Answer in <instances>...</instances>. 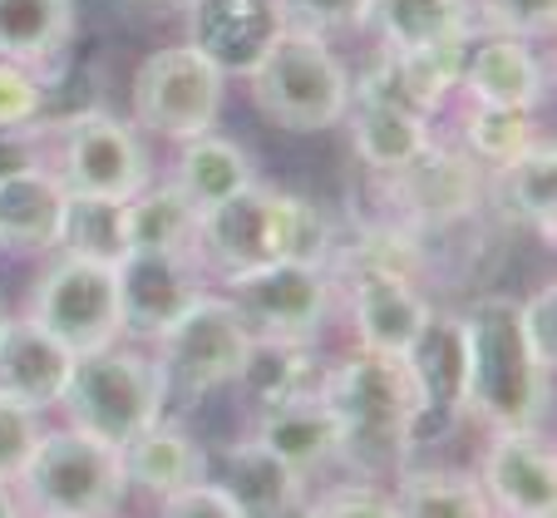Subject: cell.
Instances as JSON below:
<instances>
[{
  "mask_svg": "<svg viewBox=\"0 0 557 518\" xmlns=\"http://www.w3.org/2000/svg\"><path fill=\"white\" fill-rule=\"evenodd\" d=\"M321 400L331 405L341 430V459L366 474L400 469L414 444V391L400 356L366 350L326 366Z\"/></svg>",
  "mask_w": 557,
  "mask_h": 518,
  "instance_id": "1",
  "label": "cell"
},
{
  "mask_svg": "<svg viewBox=\"0 0 557 518\" xmlns=\"http://www.w3.org/2000/svg\"><path fill=\"white\" fill-rule=\"evenodd\" d=\"M463 350H469V410L494 430H523L543 424L547 415V381L518 331V301L504 292L479 296L459 317Z\"/></svg>",
  "mask_w": 557,
  "mask_h": 518,
  "instance_id": "2",
  "label": "cell"
},
{
  "mask_svg": "<svg viewBox=\"0 0 557 518\" xmlns=\"http://www.w3.org/2000/svg\"><path fill=\"white\" fill-rule=\"evenodd\" d=\"M21 489V514H45V518H104L124 504V455L114 444L95 440L85 430H45L21 474L11 479Z\"/></svg>",
  "mask_w": 557,
  "mask_h": 518,
  "instance_id": "3",
  "label": "cell"
},
{
  "mask_svg": "<svg viewBox=\"0 0 557 518\" xmlns=\"http://www.w3.org/2000/svg\"><path fill=\"white\" fill-rule=\"evenodd\" d=\"M169 400V375L153 356L119 346H99L74 356L70 381L60 391V405L74 430L95 434V440L124 449L134 434H144L153 420H163Z\"/></svg>",
  "mask_w": 557,
  "mask_h": 518,
  "instance_id": "4",
  "label": "cell"
},
{
  "mask_svg": "<svg viewBox=\"0 0 557 518\" xmlns=\"http://www.w3.org/2000/svg\"><path fill=\"white\" fill-rule=\"evenodd\" d=\"M252 104L286 134H321L341 124L350 109V74L326 40L301 30H282L247 74Z\"/></svg>",
  "mask_w": 557,
  "mask_h": 518,
  "instance_id": "5",
  "label": "cell"
},
{
  "mask_svg": "<svg viewBox=\"0 0 557 518\" xmlns=\"http://www.w3.org/2000/svg\"><path fill=\"white\" fill-rule=\"evenodd\" d=\"M45 169L64 183V193L128 198L148 183V153L128 124H119L104 109H89V114L50 124Z\"/></svg>",
  "mask_w": 557,
  "mask_h": 518,
  "instance_id": "6",
  "label": "cell"
},
{
  "mask_svg": "<svg viewBox=\"0 0 557 518\" xmlns=\"http://www.w3.org/2000/svg\"><path fill=\"white\" fill-rule=\"evenodd\" d=\"M257 331L232 307V296H193V307L158 336V366L178 391L202 395L232 385L252 356Z\"/></svg>",
  "mask_w": 557,
  "mask_h": 518,
  "instance_id": "7",
  "label": "cell"
},
{
  "mask_svg": "<svg viewBox=\"0 0 557 518\" xmlns=\"http://www.w3.org/2000/svg\"><path fill=\"white\" fill-rule=\"evenodd\" d=\"M222 114V70L193 45H169L148 54L134 74V124L158 138L208 134Z\"/></svg>",
  "mask_w": 557,
  "mask_h": 518,
  "instance_id": "8",
  "label": "cell"
},
{
  "mask_svg": "<svg viewBox=\"0 0 557 518\" xmlns=\"http://www.w3.org/2000/svg\"><path fill=\"white\" fill-rule=\"evenodd\" d=\"M232 307L247 317L257 336L276 341H315L336 301V282H331V262H276L257 267V272L232 276Z\"/></svg>",
  "mask_w": 557,
  "mask_h": 518,
  "instance_id": "9",
  "label": "cell"
},
{
  "mask_svg": "<svg viewBox=\"0 0 557 518\" xmlns=\"http://www.w3.org/2000/svg\"><path fill=\"white\" fill-rule=\"evenodd\" d=\"M30 317L40 321L54 341H64L74 356L114 346V341L124 336L114 267L85 262V257H60V262L35 282Z\"/></svg>",
  "mask_w": 557,
  "mask_h": 518,
  "instance_id": "10",
  "label": "cell"
},
{
  "mask_svg": "<svg viewBox=\"0 0 557 518\" xmlns=\"http://www.w3.org/2000/svg\"><path fill=\"white\" fill-rule=\"evenodd\" d=\"M400 366L414 391V444L454 430L459 415L469 410V350H463L459 317L430 311V321L410 341Z\"/></svg>",
  "mask_w": 557,
  "mask_h": 518,
  "instance_id": "11",
  "label": "cell"
},
{
  "mask_svg": "<svg viewBox=\"0 0 557 518\" xmlns=\"http://www.w3.org/2000/svg\"><path fill=\"white\" fill-rule=\"evenodd\" d=\"M193 262L218 272L222 282L276 262V188L247 183L243 193L222 198L218 208L198 212Z\"/></svg>",
  "mask_w": 557,
  "mask_h": 518,
  "instance_id": "12",
  "label": "cell"
},
{
  "mask_svg": "<svg viewBox=\"0 0 557 518\" xmlns=\"http://www.w3.org/2000/svg\"><path fill=\"white\" fill-rule=\"evenodd\" d=\"M473 479H479L494 514H513V518L557 514V455H553V440L537 424L498 430Z\"/></svg>",
  "mask_w": 557,
  "mask_h": 518,
  "instance_id": "13",
  "label": "cell"
},
{
  "mask_svg": "<svg viewBox=\"0 0 557 518\" xmlns=\"http://www.w3.org/2000/svg\"><path fill=\"white\" fill-rule=\"evenodd\" d=\"M119 282V321H124L128 336L158 341L183 311L193 307L198 286V267L188 252H144V247H128L124 262L114 267Z\"/></svg>",
  "mask_w": 557,
  "mask_h": 518,
  "instance_id": "14",
  "label": "cell"
},
{
  "mask_svg": "<svg viewBox=\"0 0 557 518\" xmlns=\"http://www.w3.org/2000/svg\"><path fill=\"white\" fill-rule=\"evenodd\" d=\"M188 45L227 74H252L267 45L286 30L276 0H188Z\"/></svg>",
  "mask_w": 557,
  "mask_h": 518,
  "instance_id": "15",
  "label": "cell"
},
{
  "mask_svg": "<svg viewBox=\"0 0 557 518\" xmlns=\"http://www.w3.org/2000/svg\"><path fill=\"white\" fill-rule=\"evenodd\" d=\"M350 321L366 350L405 356L420 326L430 321V301L414 292V276L385 272V267H356L350 272Z\"/></svg>",
  "mask_w": 557,
  "mask_h": 518,
  "instance_id": "16",
  "label": "cell"
},
{
  "mask_svg": "<svg viewBox=\"0 0 557 518\" xmlns=\"http://www.w3.org/2000/svg\"><path fill=\"white\" fill-rule=\"evenodd\" d=\"M459 50H385L375 60V70L350 85V99H370V104L410 109V114L434 119L440 104L459 89Z\"/></svg>",
  "mask_w": 557,
  "mask_h": 518,
  "instance_id": "17",
  "label": "cell"
},
{
  "mask_svg": "<svg viewBox=\"0 0 557 518\" xmlns=\"http://www.w3.org/2000/svg\"><path fill=\"white\" fill-rule=\"evenodd\" d=\"M459 85L479 104L537 109L547 99V70L533 54V45L518 35L488 30L479 45H469L459 60Z\"/></svg>",
  "mask_w": 557,
  "mask_h": 518,
  "instance_id": "18",
  "label": "cell"
},
{
  "mask_svg": "<svg viewBox=\"0 0 557 518\" xmlns=\"http://www.w3.org/2000/svg\"><path fill=\"white\" fill-rule=\"evenodd\" d=\"M252 440L267 444L276 459L296 469L301 479L321 474V469L341 465V430H336V415L331 405L315 395H296V400H272V405H257V424H252Z\"/></svg>",
  "mask_w": 557,
  "mask_h": 518,
  "instance_id": "19",
  "label": "cell"
},
{
  "mask_svg": "<svg viewBox=\"0 0 557 518\" xmlns=\"http://www.w3.org/2000/svg\"><path fill=\"white\" fill-rule=\"evenodd\" d=\"M74 350L54 341L35 317L0 321V395H11L21 405H60V391L70 381Z\"/></svg>",
  "mask_w": 557,
  "mask_h": 518,
  "instance_id": "20",
  "label": "cell"
},
{
  "mask_svg": "<svg viewBox=\"0 0 557 518\" xmlns=\"http://www.w3.org/2000/svg\"><path fill=\"white\" fill-rule=\"evenodd\" d=\"M74 45V0H0V60L35 70L45 85L64 74Z\"/></svg>",
  "mask_w": 557,
  "mask_h": 518,
  "instance_id": "21",
  "label": "cell"
},
{
  "mask_svg": "<svg viewBox=\"0 0 557 518\" xmlns=\"http://www.w3.org/2000/svg\"><path fill=\"white\" fill-rule=\"evenodd\" d=\"M366 25L385 50H459L473 35L469 0H370Z\"/></svg>",
  "mask_w": 557,
  "mask_h": 518,
  "instance_id": "22",
  "label": "cell"
},
{
  "mask_svg": "<svg viewBox=\"0 0 557 518\" xmlns=\"http://www.w3.org/2000/svg\"><path fill=\"white\" fill-rule=\"evenodd\" d=\"M119 455H124L128 484H138L153 498H169V494H178V489L208 479V455H202V444L193 440L183 424H169V420H153L144 434H134Z\"/></svg>",
  "mask_w": 557,
  "mask_h": 518,
  "instance_id": "23",
  "label": "cell"
},
{
  "mask_svg": "<svg viewBox=\"0 0 557 518\" xmlns=\"http://www.w3.org/2000/svg\"><path fill=\"white\" fill-rule=\"evenodd\" d=\"M232 494L237 514L262 518V514H296L306 504V479L296 474L286 459H276L267 444L243 440L227 449V469L218 479Z\"/></svg>",
  "mask_w": 557,
  "mask_h": 518,
  "instance_id": "24",
  "label": "cell"
},
{
  "mask_svg": "<svg viewBox=\"0 0 557 518\" xmlns=\"http://www.w3.org/2000/svg\"><path fill=\"white\" fill-rule=\"evenodd\" d=\"M350 119V138H356V153L385 178H400L410 163H420L430 153L434 134L430 119L410 114V109H389V104H370V99H350L346 109Z\"/></svg>",
  "mask_w": 557,
  "mask_h": 518,
  "instance_id": "25",
  "label": "cell"
},
{
  "mask_svg": "<svg viewBox=\"0 0 557 518\" xmlns=\"http://www.w3.org/2000/svg\"><path fill=\"white\" fill-rule=\"evenodd\" d=\"M395 188L414 208V218L440 227V222H454L479 208V163L469 153H444V148L430 144V153L420 163H410L395 178Z\"/></svg>",
  "mask_w": 557,
  "mask_h": 518,
  "instance_id": "26",
  "label": "cell"
},
{
  "mask_svg": "<svg viewBox=\"0 0 557 518\" xmlns=\"http://www.w3.org/2000/svg\"><path fill=\"white\" fill-rule=\"evenodd\" d=\"M173 183L178 193L193 202L198 212L218 208L222 198L243 193L247 183H257V163L237 138H222V134H193L183 138V153L173 163Z\"/></svg>",
  "mask_w": 557,
  "mask_h": 518,
  "instance_id": "27",
  "label": "cell"
},
{
  "mask_svg": "<svg viewBox=\"0 0 557 518\" xmlns=\"http://www.w3.org/2000/svg\"><path fill=\"white\" fill-rule=\"evenodd\" d=\"M60 208H64V183L45 163L0 178V247H15V252L54 247Z\"/></svg>",
  "mask_w": 557,
  "mask_h": 518,
  "instance_id": "28",
  "label": "cell"
},
{
  "mask_svg": "<svg viewBox=\"0 0 557 518\" xmlns=\"http://www.w3.org/2000/svg\"><path fill=\"white\" fill-rule=\"evenodd\" d=\"M54 247L64 257H85V262L119 267L128 252V212L124 198H99V193H64L60 233Z\"/></svg>",
  "mask_w": 557,
  "mask_h": 518,
  "instance_id": "29",
  "label": "cell"
},
{
  "mask_svg": "<svg viewBox=\"0 0 557 518\" xmlns=\"http://www.w3.org/2000/svg\"><path fill=\"white\" fill-rule=\"evenodd\" d=\"M321 375H326V360L311 350V341L257 336L237 381L252 391L257 405H272V400H296V395H315Z\"/></svg>",
  "mask_w": 557,
  "mask_h": 518,
  "instance_id": "30",
  "label": "cell"
},
{
  "mask_svg": "<svg viewBox=\"0 0 557 518\" xmlns=\"http://www.w3.org/2000/svg\"><path fill=\"white\" fill-rule=\"evenodd\" d=\"M498 198L518 222H528L543 243H553V218H557V153L547 138H533L518 148L508 163H498Z\"/></svg>",
  "mask_w": 557,
  "mask_h": 518,
  "instance_id": "31",
  "label": "cell"
},
{
  "mask_svg": "<svg viewBox=\"0 0 557 518\" xmlns=\"http://www.w3.org/2000/svg\"><path fill=\"white\" fill-rule=\"evenodd\" d=\"M128 212V247L144 252H188L193 233H198V208L178 193V183H144L138 193L124 198Z\"/></svg>",
  "mask_w": 557,
  "mask_h": 518,
  "instance_id": "32",
  "label": "cell"
},
{
  "mask_svg": "<svg viewBox=\"0 0 557 518\" xmlns=\"http://www.w3.org/2000/svg\"><path fill=\"white\" fill-rule=\"evenodd\" d=\"M395 489H400V494H395L400 518H484V514H494L484 489H479V479L459 474V469H410Z\"/></svg>",
  "mask_w": 557,
  "mask_h": 518,
  "instance_id": "33",
  "label": "cell"
},
{
  "mask_svg": "<svg viewBox=\"0 0 557 518\" xmlns=\"http://www.w3.org/2000/svg\"><path fill=\"white\" fill-rule=\"evenodd\" d=\"M463 144H469L473 163H508L518 148L533 144V109H508V104H479L469 99V114H463Z\"/></svg>",
  "mask_w": 557,
  "mask_h": 518,
  "instance_id": "34",
  "label": "cell"
},
{
  "mask_svg": "<svg viewBox=\"0 0 557 518\" xmlns=\"http://www.w3.org/2000/svg\"><path fill=\"white\" fill-rule=\"evenodd\" d=\"M276 257L286 262H331V222L311 198L276 188Z\"/></svg>",
  "mask_w": 557,
  "mask_h": 518,
  "instance_id": "35",
  "label": "cell"
},
{
  "mask_svg": "<svg viewBox=\"0 0 557 518\" xmlns=\"http://www.w3.org/2000/svg\"><path fill=\"white\" fill-rule=\"evenodd\" d=\"M286 30L315 35V40H336V35L366 30L370 0H276Z\"/></svg>",
  "mask_w": 557,
  "mask_h": 518,
  "instance_id": "36",
  "label": "cell"
},
{
  "mask_svg": "<svg viewBox=\"0 0 557 518\" xmlns=\"http://www.w3.org/2000/svg\"><path fill=\"white\" fill-rule=\"evenodd\" d=\"M45 424L35 405H21L11 395H0V479H15L21 465L30 459V449L40 444Z\"/></svg>",
  "mask_w": 557,
  "mask_h": 518,
  "instance_id": "37",
  "label": "cell"
},
{
  "mask_svg": "<svg viewBox=\"0 0 557 518\" xmlns=\"http://www.w3.org/2000/svg\"><path fill=\"white\" fill-rule=\"evenodd\" d=\"M488 30L518 35V40H547L557 30V0H479Z\"/></svg>",
  "mask_w": 557,
  "mask_h": 518,
  "instance_id": "38",
  "label": "cell"
},
{
  "mask_svg": "<svg viewBox=\"0 0 557 518\" xmlns=\"http://www.w3.org/2000/svg\"><path fill=\"white\" fill-rule=\"evenodd\" d=\"M518 331L543 370L557 366V286L543 282L528 301H518Z\"/></svg>",
  "mask_w": 557,
  "mask_h": 518,
  "instance_id": "39",
  "label": "cell"
},
{
  "mask_svg": "<svg viewBox=\"0 0 557 518\" xmlns=\"http://www.w3.org/2000/svg\"><path fill=\"white\" fill-rule=\"evenodd\" d=\"M45 79L15 60H0V124H30L45 109Z\"/></svg>",
  "mask_w": 557,
  "mask_h": 518,
  "instance_id": "40",
  "label": "cell"
},
{
  "mask_svg": "<svg viewBox=\"0 0 557 518\" xmlns=\"http://www.w3.org/2000/svg\"><path fill=\"white\" fill-rule=\"evenodd\" d=\"M306 514H366V518H400L395 494H385L380 484H341L326 498H306Z\"/></svg>",
  "mask_w": 557,
  "mask_h": 518,
  "instance_id": "41",
  "label": "cell"
},
{
  "mask_svg": "<svg viewBox=\"0 0 557 518\" xmlns=\"http://www.w3.org/2000/svg\"><path fill=\"white\" fill-rule=\"evenodd\" d=\"M45 144H50V124L30 119V124H0V178L45 163Z\"/></svg>",
  "mask_w": 557,
  "mask_h": 518,
  "instance_id": "42",
  "label": "cell"
},
{
  "mask_svg": "<svg viewBox=\"0 0 557 518\" xmlns=\"http://www.w3.org/2000/svg\"><path fill=\"white\" fill-rule=\"evenodd\" d=\"M158 508L169 518H243L237 504H232V494L218 484V479H198V484L178 489V494L158 498Z\"/></svg>",
  "mask_w": 557,
  "mask_h": 518,
  "instance_id": "43",
  "label": "cell"
},
{
  "mask_svg": "<svg viewBox=\"0 0 557 518\" xmlns=\"http://www.w3.org/2000/svg\"><path fill=\"white\" fill-rule=\"evenodd\" d=\"M21 514V498L11 494V479H0V518H15Z\"/></svg>",
  "mask_w": 557,
  "mask_h": 518,
  "instance_id": "44",
  "label": "cell"
},
{
  "mask_svg": "<svg viewBox=\"0 0 557 518\" xmlns=\"http://www.w3.org/2000/svg\"><path fill=\"white\" fill-rule=\"evenodd\" d=\"M134 5H144V11H153V15H173V11H183L188 0H134Z\"/></svg>",
  "mask_w": 557,
  "mask_h": 518,
  "instance_id": "45",
  "label": "cell"
},
{
  "mask_svg": "<svg viewBox=\"0 0 557 518\" xmlns=\"http://www.w3.org/2000/svg\"><path fill=\"white\" fill-rule=\"evenodd\" d=\"M0 321H5V311H0Z\"/></svg>",
  "mask_w": 557,
  "mask_h": 518,
  "instance_id": "46",
  "label": "cell"
}]
</instances>
